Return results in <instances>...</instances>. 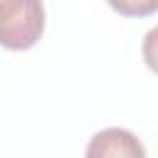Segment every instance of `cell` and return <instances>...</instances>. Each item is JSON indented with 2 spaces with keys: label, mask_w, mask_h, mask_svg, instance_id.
<instances>
[{
  "label": "cell",
  "mask_w": 158,
  "mask_h": 158,
  "mask_svg": "<svg viewBox=\"0 0 158 158\" xmlns=\"http://www.w3.org/2000/svg\"><path fill=\"white\" fill-rule=\"evenodd\" d=\"M141 54H143V62L151 67V72L158 74V27H153V30L146 32Z\"/></svg>",
  "instance_id": "277c9868"
},
{
  "label": "cell",
  "mask_w": 158,
  "mask_h": 158,
  "mask_svg": "<svg viewBox=\"0 0 158 158\" xmlns=\"http://www.w3.org/2000/svg\"><path fill=\"white\" fill-rule=\"evenodd\" d=\"M106 2L123 17H148L158 12V0H106Z\"/></svg>",
  "instance_id": "3957f363"
},
{
  "label": "cell",
  "mask_w": 158,
  "mask_h": 158,
  "mask_svg": "<svg viewBox=\"0 0 158 158\" xmlns=\"http://www.w3.org/2000/svg\"><path fill=\"white\" fill-rule=\"evenodd\" d=\"M44 32L42 0H0V47L30 49Z\"/></svg>",
  "instance_id": "6da1fadb"
},
{
  "label": "cell",
  "mask_w": 158,
  "mask_h": 158,
  "mask_svg": "<svg viewBox=\"0 0 158 158\" xmlns=\"http://www.w3.org/2000/svg\"><path fill=\"white\" fill-rule=\"evenodd\" d=\"M86 158H146V148L126 128H104L89 141Z\"/></svg>",
  "instance_id": "7a4b0ae2"
}]
</instances>
